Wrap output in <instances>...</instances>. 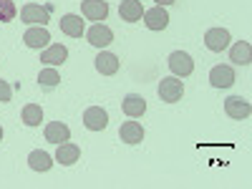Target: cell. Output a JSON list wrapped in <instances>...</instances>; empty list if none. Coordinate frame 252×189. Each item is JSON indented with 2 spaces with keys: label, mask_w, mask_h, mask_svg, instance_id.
Here are the masks:
<instances>
[{
  "label": "cell",
  "mask_w": 252,
  "mask_h": 189,
  "mask_svg": "<svg viewBox=\"0 0 252 189\" xmlns=\"http://www.w3.org/2000/svg\"><path fill=\"white\" fill-rule=\"evenodd\" d=\"M184 96V83L177 76H166L159 81V98L166 103H177Z\"/></svg>",
  "instance_id": "obj_2"
},
{
  "label": "cell",
  "mask_w": 252,
  "mask_h": 189,
  "mask_svg": "<svg viewBox=\"0 0 252 189\" xmlns=\"http://www.w3.org/2000/svg\"><path fill=\"white\" fill-rule=\"evenodd\" d=\"M86 38H89V43L96 46V48H106L114 43V31L109 26H103V23H94L89 31H86Z\"/></svg>",
  "instance_id": "obj_5"
},
{
  "label": "cell",
  "mask_w": 252,
  "mask_h": 189,
  "mask_svg": "<svg viewBox=\"0 0 252 189\" xmlns=\"http://www.w3.org/2000/svg\"><path fill=\"white\" fill-rule=\"evenodd\" d=\"M229 31L227 28H209L204 33V46L212 51V53H222L224 48H229Z\"/></svg>",
  "instance_id": "obj_3"
},
{
  "label": "cell",
  "mask_w": 252,
  "mask_h": 189,
  "mask_svg": "<svg viewBox=\"0 0 252 189\" xmlns=\"http://www.w3.org/2000/svg\"><path fill=\"white\" fill-rule=\"evenodd\" d=\"M71 139V129L66 124H61V121H51L46 126V141L51 144H63V141H68Z\"/></svg>",
  "instance_id": "obj_18"
},
{
  "label": "cell",
  "mask_w": 252,
  "mask_h": 189,
  "mask_svg": "<svg viewBox=\"0 0 252 189\" xmlns=\"http://www.w3.org/2000/svg\"><path fill=\"white\" fill-rule=\"evenodd\" d=\"M172 3H177V0H157V5H172Z\"/></svg>",
  "instance_id": "obj_26"
},
{
  "label": "cell",
  "mask_w": 252,
  "mask_h": 189,
  "mask_svg": "<svg viewBox=\"0 0 252 189\" xmlns=\"http://www.w3.org/2000/svg\"><path fill=\"white\" fill-rule=\"evenodd\" d=\"M58 23H61V33H66L71 38H81L83 35V20H81V15L68 13V15H63Z\"/></svg>",
  "instance_id": "obj_17"
},
{
  "label": "cell",
  "mask_w": 252,
  "mask_h": 189,
  "mask_svg": "<svg viewBox=\"0 0 252 189\" xmlns=\"http://www.w3.org/2000/svg\"><path fill=\"white\" fill-rule=\"evenodd\" d=\"M119 15H121V20H126V23H136V20H141L144 18L141 0H121Z\"/></svg>",
  "instance_id": "obj_11"
},
{
  "label": "cell",
  "mask_w": 252,
  "mask_h": 189,
  "mask_svg": "<svg viewBox=\"0 0 252 189\" xmlns=\"http://www.w3.org/2000/svg\"><path fill=\"white\" fill-rule=\"evenodd\" d=\"M20 20L28 26H48L51 20V5H35V3H28L20 8Z\"/></svg>",
  "instance_id": "obj_1"
},
{
  "label": "cell",
  "mask_w": 252,
  "mask_h": 189,
  "mask_svg": "<svg viewBox=\"0 0 252 189\" xmlns=\"http://www.w3.org/2000/svg\"><path fill=\"white\" fill-rule=\"evenodd\" d=\"M68 58V48L61 46V43H53V46H46L40 51V61L48 63V66H61L63 61Z\"/></svg>",
  "instance_id": "obj_13"
},
{
  "label": "cell",
  "mask_w": 252,
  "mask_h": 189,
  "mask_svg": "<svg viewBox=\"0 0 252 189\" xmlns=\"http://www.w3.org/2000/svg\"><path fill=\"white\" fill-rule=\"evenodd\" d=\"M209 83H212L215 89H229L235 83V71L229 66H215L209 71Z\"/></svg>",
  "instance_id": "obj_10"
},
{
  "label": "cell",
  "mask_w": 252,
  "mask_h": 189,
  "mask_svg": "<svg viewBox=\"0 0 252 189\" xmlns=\"http://www.w3.org/2000/svg\"><path fill=\"white\" fill-rule=\"evenodd\" d=\"M23 43L33 51H43L51 43V33L46 31V26H38V28H28L23 33Z\"/></svg>",
  "instance_id": "obj_7"
},
{
  "label": "cell",
  "mask_w": 252,
  "mask_h": 189,
  "mask_svg": "<svg viewBox=\"0 0 252 189\" xmlns=\"http://www.w3.org/2000/svg\"><path fill=\"white\" fill-rule=\"evenodd\" d=\"M96 71L101 73V76H114L116 71H119V58L114 56V53H98L96 56Z\"/></svg>",
  "instance_id": "obj_20"
},
{
  "label": "cell",
  "mask_w": 252,
  "mask_h": 189,
  "mask_svg": "<svg viewBox=\"0 0 252 189\" xmlns=\"http://www.w3.org/2000/svg\"><path fill=\"white\" fill-rule=\"evenodd\" d=\"M0 141H3V126H0Z\"/></svg>",
  "instance_id": "obj_27"
},
{
  "label": "cell",
  "mask_w": 252,
  "mask_h": 189,
  "mask_svg": "<svg viewBox=\"0 0 252 189\" xmlns=\"http://www.w3.org/2000/svg\"><path fill=\"white\" fill-rule=\"evenodd\" d=\"M81 13L89 20H106L109 15V5L103 0H83L81 3Z\"/></svg>",
  "instance_id": "obj_12"
},
{
  "label": "cell",
  "mask_w": 252,
  "mask_h": 189,
  "mask_svg": "<svg viewBox=\"0 0 252 189\" xmlns=\"http://www.w3.org/2000/svg\"><path fill=\"white\" fill-rule=\"evenodd\" d=\"M109 124V114L106 109L101 106H89L86 111H83V126H86L89 131H103Z\"/></svg>",
  "instance_id": "obj_4"
},
{
  "label": "cell",
  "mask_w": 252,
  "mask_h": 189,
  "mask_svg": "<svg viewBox=\"0 0 252 189\" xmlns=\"http://www.w3.org/2000/svg\"><path fill=\"white\" fill-rule=\"evenodd\" d=\"M18 15V8L13 0H0V23H10Z\"/></svg>",
  "instance_id": "obj_24"
},
{
  "label": "cell",
  "mask_w": 252,
  "mask_h": 189,
  "mask_svg": "<svg viewBox=\"0 0 252 189\" xmlns=\"http://www.w3.org/2000/svg\"><path fill=\"white\" fill-rule=\"evenodd\" d=\"M224 111L229 119H247L252 114V106H250V101L242 98V96H229L224 101Z\"/></svg>",
  "instance_id": "obj_9"
},
{
  "label": "cell",
  "mask_w": 252,
  "mask_h": 189,
  "mask_svg": "<svg viewBox=\"0 0 252 189\" xmlns=\"http://www.w3.org/2000/svg\"><path fill=\"white\" fill-rule=\"evenodd\" d=\"M121 109H124V114H126V116L136 119V116H141V114L146 111V101H144V96H139V94H129V96L124 98Z\"/></svg>",
  "instance_id": "obj_19"
},
{
  "label": "cell",
  "mask_w": 252,
  "mask_h": 189,
  "mask_svg": "<svg viewBox=\"0 0 252 189\" xmlns=\"http://www.w3.org/2000/svg\"><path fill=\"white\" fill-rule=\"evenodd\" d=\"M13 98V89L8 81H0V103H8Z\"/></svg>",
  "instance_id": "obj_25"
},
{
  "label": "cell",
  "mask_w": 252,
  "mask_h": 189,
  "mask_svg": "<svg viewBox=\"0 0 252 189\" xmlns=\"http://www.w3.org/2000/svg\"><path fill=\"white\" fill-rule=\"evenodd\" d=\"M169 68H172V73L177 78H184V76H189L194 71V61H192V56L184 53V51H174L169 56Z\"/></svg>",
  "instance_id": "obj_6"
},
{
  "label": "cell",
  "mask_w": 252,
  "mask_h": 189,
  "mask_svg": "<svg viewBox=\"0 0 252 189\" xmlns=\"http://www.w3.org/2000/svg\"><path fill=\"white\" fill-rule=\"evenodd\" d=\"M81 157V149H78V144H71V141H63L58 144V149H56V161H61L63 166H71L76 164Z\"/></svg>",
  "instance_id": "obj_15"
},
{
  "label": "cell",
  "mask_w": 252,
  "mask_h": 189,
  "mask_svg": "<svg viewBox=\"0 0 252 189\" xmlns=\"http://www.w3.org/2000/svg\"><path fill=\"white\" fill-rule=\"evenodd\" d=\"M38 83L43 89H56L58 83H61V76H58V71L56 68H43L38 73Z\"/></svg>",
  "instance_id": "obj_23"
},
{
  "label": "cell",
  "mask_w": 252,
  "mask_h": 189,
  "mask_svg": "<svg viewBox=\"0 0 252 189\" xmlns=\"http://www.w3.org/2000/svg\"><path fill=\"white\" fill-rule=\"evenodd\" d=\"M28 166H31L33 172H48L51 166H53V159H51V154L35 149V152L28 154Z\"/></svg>",
  "instance_id": "obj_21"
},
{
  "label": "cell",
  "mask_w": 252,
  "mask_h": 189,
  "mask_svg": "<svg viewBox=\"0 0 252 189\" xmlns=\"http://www.w3.org/2000/svg\"><path fill=\"white\" fill-rule=\"evenodd\" d=\"M144 23L149 31H164L169 26V13L164 10V5H154L152 10H144Z\"/></svg>",
  "instance_id": "obj_8"
},
{
  "label": "cell",
  "mask_w": 252,
  "mask_h": 189,
  "mask_svg": "<svg viewBox=\"0 0 252 189\" xmlns=\"http://www.w3.org/2000/svg\"><path fill=\"white\" fill-rule=\"evenodd\" d=\"M119 136L126 144H141L144 141V126L139 121H126V124H121Z\"/></svg>",
  "instance_id": "obj_14"
},
{
  "label": "cell",
  "mask_w": 252,
  "mask_h": 189,
  "mask_svg": "<svg viewBox=\"0 0 252 189\" xmlns=\"http://www.w3.org/2000/svg\"><path fill=\"white\" fill-rule=\"evenodd\" d=\"M229 61L237 63V66H250L252 63V46L247 40H237V43L229 48Z\"/></svg>",
  "instance_id": "obj_16"
},
{
  "label": "cell",
  "mask_w": 252,
  "mask_h": 189,
  "mask_svg": "<svg viewBox=\"0 0 252 189\" xmlns=\"http://www.w3.org/2000/svg\"><path fill=\"white\" fill-rule=\"evenodd\" d=\"M40 121H43V109H40L38 103H28L23 109V124L26 126H40Z\"/></svg>",
  "instance_id": "obj_22"
}]
</instances>
